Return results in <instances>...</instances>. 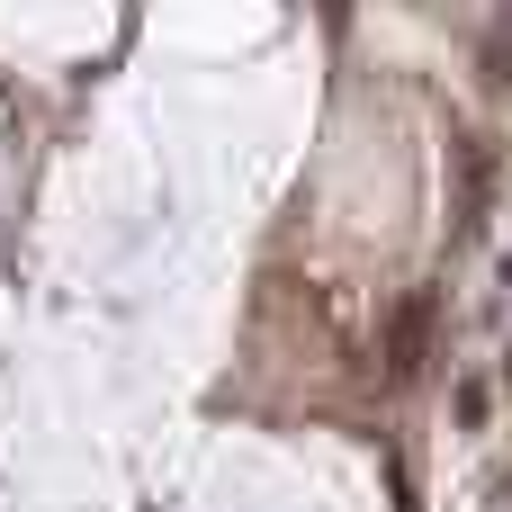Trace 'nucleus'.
I'll list each match as a JSON object with an SVG mask.
<instances>
[{
	"instance_id": "obj_1",
	"label": "nucleus",
	"mask_w": 512,
	"mask_h": 512,
	"mask_svg": "<svg viewBox=\"0 0 512 512\" xmlns=\"http://www.w3.org/2000/svg\"><path fill=\"white\" fill-rule=\"evenodd\" d=\"M423 351H432V297H405L396 306V333H387V378H423Z\"/></svg>"
},
{
	"instance_id": "obj_2",
	"label": "nucleus",
	"mask_w": 512,
	"mask_h": 512,
	"mask_svg": "<svg viewBox=\"0 0 512 512\" xmlns=\"http://www.w3.org/2000/svg\"><path fill=\"white\" fill-rule=\"evenodd\" d=\"M459 423H468V432L486 423V378H459Z\"/></svg>"
}]
</instances>
